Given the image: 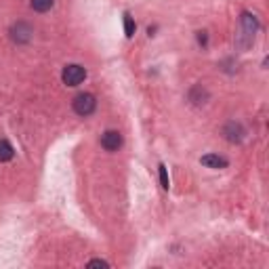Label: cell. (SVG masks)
<instances>
[{
    "instance_id": "obj_4",
    "label": "cell",
    "mask_w": 269,
    "mask_h": 269,
    "mask_svg": "<svg viewBox=\"0 0 269 269\" xmlns=\"http://www.w3.org/2000/svg\"><path fill=\"white\" fill-rule=\"evenodd\" d=\"M101 147L107 152H118L122 147V135L118 131H105L101 135Z\"/></svg>"
},
{
    "instance_id": "obj_11",
    "label": "cell",
    "mask_w": 269,
    "mask_h": 269,
    "mask_svg": "<svg viewBox=\"0 0 269 269\" xmlns=\"http://www.w3.org/2000/svg\"><path fill=\"white\" fill-rule=\"evenodd\" d=\"M158 168H160V185H162V189H168V187H171V183H168V171H166V166L160 164Z\"/></svg>"
},
{
    "instance_id": "obj_5",
    "label": "cell",
    "mask_w": 269,
    "mask_h": 269,
    "mask_svg": "<svg viewBox=\"0 0 269 269\" xmlns=\"http://www.w3.org/2000/svg\"><path fill=\"white\" fill-rule=\"evenodd\" d=\"M223 135H225L227 141L240 143V141H242V137H244V128L238 124V122H229V124L223 128Z\"/></svg>"
},
{
    "instance_id": "obj_3",
    "label": "cell",
    "mask_w": 269,
    "mask_h": 269,
    "mask_svg": "<svg viewBox=\"0 0 269 269\" xmlns=\"http://www.w3.org/2000/svg\"><path fill=\"white\" fill-rule=\"evenodd\" d=\"M32 36H34V27L25 21H17L11 27V38L17 44H27L29 40H32Z\"/></svg>"
},
{
    "instance_id": "obj_7",
    "label": "cell",
    "mask_w": 269,
    "mask_h": 269,
    "mask_svg": "<svg viewBox=\"0 0 269 269\" xmlns=\"http://www.w3.org/2000/svg\"><path fill=\"white\" fill-rule=\"evenodd\" d=\"M200 162L206 168H225L227 166V160L223 156H219V154H206V156L200 158Z\"/></svg>"
},
{
    "instance_id": "obj_10",
    "label": "cell",
    "mask_w": 269,
    "mask_h": 269,
    "mask_svg": "<svg viewBox=\"0 0 269 269\" xmlns=\"http://www.w3.org/2000/svg\"><path fill=\"white\" fill-rule=\"evenodd\" d=\"M135 29H137V25L133 21V17L128 15V13H124V34H126V38H133L135 36Z\"/></svg>"
},
{
    "instance_id": "obj_6",
    "label": "cell",
    "mask_w": 269,
    "mask_h": 269,
    "mask_svg": "<svg viewBox=\"0 0 269 269\" xmlns=\"http://www.w3.org/2000/svg\"><path fill=\"white\" fill-rule=\"evenodd\" d=\"M242 29H244V36H248V42L255 38V32L259 29V21L257 17L251 15V13H244L242 15Z\"/></svg>"
},
{
    "instance_id": "obj_9",
    "label": "cell",
    "mask_w": 269,
    "mask_h": 269,
    "mask_svg": "<svg viewBox=\"0 0 269 269\" xmlns=\"http://www.w3.org/2000/svg\"><path fill=\"white\" fill-rule=\"evenodd\" d=\"M53 4H55V0H29V6H32L36 13H46V11H51Z\"/></svg>"
},
{
    "instance_id": "obj_1",
    "label": "cell",
    "mask_w": 269,
    "mask_h": 269,
    "mask_svg": "<svg viewBox=\"0 0 269 269\" xmlns=\"http://www.w3.org/2000/svg\"><path fill=\"white\" fill-rule=\"evenodd\" d=\"M72 107H74V112L78 116H91L95 112V107H97V99L91 95V93H80V95H76L74 97V101H72Z\"/></svg>"
},
{
    "instance_id": "obj_12",
    "label": "cell",
    "mask_w": 269,
    "mask_h": 269,
    "mask_svg": "<svg viewBox=\"0 0 269 269\" xmlns=\"http://www.w3.org/2000/svg\"><path fill=\"white\" fill-rule=\"evenodd\" d=\"M88 267H109V263L103 259H93V261H88Z\"/></svg>"
},
{
    "instance_id": "obj_13",
    "label": "cell",
    "mask_w": 269,
    "mask_h": 269,
    "mask_svg": "<svg viewBox=\"0 0 269 269\" xmlns=\"http://www.w3.org/2000/svg\"><path fill=\"white\" fill-rule=\"evenodd\" d=\"M198 42L206 44V32H198Z\"/></svg>"
},
{
    "instance_id": "obj_2",
    "label": "cell",
    "mask_w": 269,
    "mask_h": 269,
    "mask_svg": "<svg viewBox=\"0 0 269 269\" xmlns=\"http://www.w3.org/2000/svg\"><path fill=\"white\" fill-rule=\"evenodd\" d=\"M84 78H86V69H84L82 65H78V63L65 65L63 72H61V80H63V84H67V86H78V84H82Z\"/></svg>"
},
{
    "instance_id": "obj_8",
    "label": "cell",
    "mask_w": 269,
    "mask_h": 269,
    "mask_svg": "<svg viewBox=\"0 0 269 269\" xmlns=\"http://www.w3.org/2000/svg\"><path fill=\"white\" fill-rule=\"evenodd\" d=\"M13 156H15L13 145L8 143L6 139H0V162H8V160H13Z\"/></svg>"
}]
</instances>
